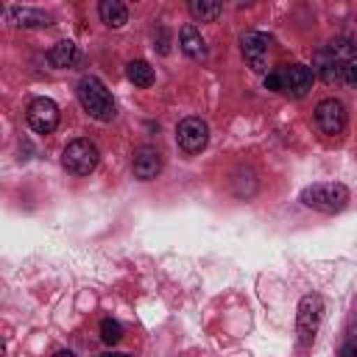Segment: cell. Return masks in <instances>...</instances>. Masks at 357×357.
Wrapping results in <instances>:
<instances>
[{
  "mask_svg": "<svg viewBox=\"0 0 357 357\" xmlns=\"http://www.w3.org/2000/svg\"><path fill=\"white\" fill-rule=\"evenodd\" d=\"M75 95H78L81 109H84L92 120H98V123H112V120H114V114H117L114 98H112V92L103 86L100 78L84 75V78L78 81V86H75Z\"/></svg>",
  "mask_w": 357,
  "mask_h": 357,
  "instance_id": "6da1fadb",
  "label": "cell"
},
{
  "mask_svg": "<svg viewBox=\"0 0 357 357\" xmlns=\"http://www.w3.org/2000/svg\"><path fill=\"white\" fill-rule=\"evenodd\" d=\"M349 198H351V192L340 181H318V184L304 187L301 195H298V201L304 206H310V209H315L321 215H337V212H343L346 204H349Z\"/></svg>",
  "mask_w": 357,
  "mask_h": 357,
  "instance_id": "7a4b0ae2",
  "label": "cell"
},
{
  "mask_svg": "<svg viewBox=\"0 0 357 357\" xmlns=\"http://www.w3.org/2000/svg\"><path fill=\"white\" fill-rule=\"evenodd\" d=\"M100 162V151L92 139H73L61 153V165L70 176H89Z\"/></svg>",
  "mask_w": 357,
  "mask_h": 357,
  "instance_id": "3957f363",
  "label": "cell"
},
{
  "mask_svg": "<svg viewBox=\"0 0 357 357\" xmlns=\"http://www.w3.org/2000/svg\"><path fill=\"white\" fill-rule=\"evenodd\" d=\"M321 318H324V298L318 293L301 296L298 310H296V332H298V343L301 346H310L315 340V332L321 326Z\"/></svg>",
  "mask_w": 357,
  "mask_h": 357,
  "instance_id": "277c9868",
  "label": "cell"
},
{
  "mask_svg": "<svg viewBox=\"0 0 357 357\" xmlns=\"http://www.w3.org/2000/svg\"><path fill=\"white\" fill-rule=\"evenodd\" d=\"M315 128L324 134V137H340L346 131V123H349V114H346V106L343 100L337 98H324L318 106H315Z\"/></svg>",
  "mask_w": 357,
  "mask_h": 357,
  "instance_id": "5b68a950",
  "label": "cell"
},
{
  "mask_svg": "<svg viewBox=\"0 0 357 357\" xmlns=\"http://www.w3.org/2000/svg\"><path fill=\"white\" fill-rule=\"evenodd\" d=\"M176 142L190 156L192 153H201L206 148V142H209V126H206V120H201V117H184L178 123V128H176Z\"/></svg>",
  "mask_w": 357,
  "mask_h": 357,
  "instance_id": "8992f818",
  "label": "cell"
},
{
  "mask_svg": "<svg viewBox=\"0 0 357 357\" xmlns=\"http://www.w3.org/2000/svg\"><path fill=\"white\" fill-rule=\"evenodd\" d=\"M59 117H61V112L50 98H33L25 112V120L36 134H53L59 126Z\"/></svg>",
  "mask_w": 357,
  "mask_h": 357,
  "instance_id": "52a82bcc",
  "label": "cell"
},
{
  "mask_svg": "<svg viewBox=\"0 0 357 357\" xmlns=\"http://www.w3.org/2000/svg\"><path fill=\"white\" fill-rule=\"evenodd\" d=\"M268 47H271V36L262 31H248L240 36L243 59L254 73H268Z\"/></svg>",
  "mask_w": 357,
  "mask_h": 357,
  "instance_id": "ba28073f",
  "label": "cell"
},
{
  "mask_svg": "<svg viewBox=\"0 0 357 357\" xmlns=\"http://www.w3.org/2000/svg\"><path fill=\"white\" fill-rule=\"evenodd\" d=\"M279 78H282V92L296 100L304 98L315 84V73L307 64H287L279 70Z\"/></svg>",
  "mask_w": 357,
  "mask_h": 357,
  "instance_id": "9c48e42d",
  "label": "cell"
},
{
  "mask_svg": "<svg viewBox=\"0 0 357 357\" xmlns=\"http://www.w3.org/2000/svg\"><path fill=\"white\" fill-rule=\"evenodd\" d=\"M131 170L139 181H153L162 173V153L153 145H139L131 156Z\"/></svg>",
  "mask_w": 357,
  "mask_h": 357,
  "instance_id": "30bf717a",
  "label": "cell"
},
{
  "mask_svg": "<svg viewBox=\"0 0 357 357\" xmlns=\"http://www.w3.org/2000/svg\"><path fill=\"white\" fill-rule=\"evenodd\" d=\"M6 17L17 28H45V25H50V14H45L42 8H28V6H8Z\"/></svg>",
  "mask_w": 357,
  "mask_h": 357,
  "instance_id": "8fae6325",
  "label": "cell"
},
{
  "mask_svg": "<svg viewBox=\"0 0 357 357\" xmlns=\"http://www.w3.org/2000/svg\"><path fill=\"white\" fill-rule=\"evenodd\" d=\"M178 45H181V50H184L190 59H195V61L206 59V45H204V36H201V31H198L192 22H187V25L181 28V33H178Z\"/></svg>",
  "mask_w": 357,
  "mask_h": 357,
  "instance_id": "7c38bea8",
  "label": "cell"
},
{
  "mask_svg": "<svg viewBox=\"0 0 357 357\" xmlns=\"http://www.w3.org/2000/svg\"><path fill=\"white\" fill-rule=\"evenodd\" d=\"M98 14H100V22L109 28H123L128 22V8L120 0H100Z\"/></svg>",
  "mask_w": 357,
  "mask_h": 357,
  "instance_id": "4fadbf2b",
  "label": "cell"
},
{
  "mask_svg": "<svg viewBox=\"0 0 357 357\" xmlns=\"http://www.w3.org/2000/svg\"><path fill=\"white\" fill-rule=\"evenodd\" d=\"M75 56H78L75 45H73L70 39H61V42H56V45L47 50V64L56 67V70H64V67H70V64L75 61Z\"/></svg>",
  "mask_w": 357,
  "mask_h": 357,
  "instance_id": "5bb4252c",
  "label": "cell"
},
{
  "mask_svg": "<svg viewBox=\"0 0 357 357\" xmlns=\"http://www.w3.org/2000/svg\"><path fill=\"white\" fill-rule=\"evenodd\" d=\"M126 75H128V81H131L134 86H142V89L156 81V73H153V67H151L145 59L128 61V64H126Z\"/></svg>",
  "mask_w": 357,
  "mask_h": 357,
  "instance_id": "9a60e30c",
  "label": "cell"
},
{
  "mask_svg": "<svg viewBox=\"0 0 357 357\" xmlns=\"http://www.w3.org/2000/svg\"><path fill=\"white\" fill-rule=\"evenodd\" d=\"M187 8H190L195 22H215L220 17V11H223V6L218 0H190Z\"/></svg>",
  "mask_w": 357,
  "mask_h": 357,
  "instance_id": "2e32d148",
  "label": "cell"
},
{
  "mask_svg": "<svg viewBox=\"0 0 357 357\" xmlns=\"http://www.w3.org/2000/svg\"><path fill=\"white\" fill-rule=\"evenodd\" d=\"M120 337H123V326H120V321H114V318H103V321H100V340H103L106 346H114V343H120Z\"/></svg>",
  "mask_w": 357,
  "mask_h": 357,
  "instance_id": "e0dca14e",
  "label": "cell"
},
{
  "mask_svg": "<svg viewBox=\"0 0 357 357\" xmlns=\"http://www.w3.org/2000/svg\"><path fill=\"white\" fill-rule=\"evenodd\" d=\"M337 357H357V326H351L337 349Z\"/></svg>",
  "mask_w": 357,
  "mask_h": 357,
  "instance_id": "ac0fdd59",
  "label": "cell"
},
{
  "mask_svg": "<svg viewBox=\"0 0 357 357\" xmlns=\"http://www.w3.org/2000/svg\"><path fill=\"white\" fill-rule=\"evenodd\" d=\"M265 89H271V92H282V78H279V70H273V73H268V75H265Z\"/></svg>",
  "mask_w": 357,
  "mask_h": 357,
  "instance_id": "d6986e66",
  "label": "cell"
},
{
  "mask_svg": "<svg viewBox=\"0 0 357 357\" xmlns=\"http://www.w3.org/2000/svg\"><path fill=\"white\" fill-rule=\"evenodd\" d=\"M343 81H346L349 86H357V61H351V64L343 70Z\"/></svg>",
  "mask_w": 357,
  "mask_h": 357,
  "instance_id": "ffe728a7",
  "label": "cell"
},
{
  "mask_svg": "<svg viewBox=\"0 0 357 357\" xmlns=\"http://www.w3.org/2000/svg\"><path fill=\"white\" fill-rule=\"evenodd\" d=\"M170 50V39H167V31L159 28V53H167Z\"/></svg>",
  "mask_w": 357,
  "mask_h": 357,
  "instance_id": "44dd1931",
  "label": "cell"
},
{
  "mask_svg": "<svg viewBox=\"0 0 357 357\" xmlns=\"http://www.w3.org/2000/svg\"><path fill=\"white\" fill-rule=\"evenodd\" d=\"M100 357H131V354H126V351H103Z\"/></svg>",
  "mask_w": 357,
  "mask_h": 357,
  "instance_id": "7402d4cb",
  "label": "cell"
},
{
  "mask_svg": "<svg viewBox=\"0 0 357 357\" xmlns=\"http://www.w3.org/2000/svg\"><path fill=\"white\" fill-rule=\"evenodd\" d=\"M53 357H75V354H73V351H67V349H61V351H56Z\"/></svg>",
  "mask_w": 357,
  "mask_h": 357,
  "instance_id": "603a6c76",
  "label": "cell"
}]
</instances>
